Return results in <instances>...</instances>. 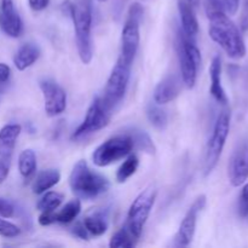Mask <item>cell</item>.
Listing matches in <instances>:
<instances>
[{
  "mask_svg": "<svg viewBox=\"0 0 248 248\" xmlns=\"http://www.w3.org/2000/svg\"><path fill=\"white\" fill-rule=\"evenodd\" d=\"M138 166H140V160H138L137 155L130 154L128 156H126V160L116 171V182L120 184L125 183L137 172Z\"/></svg>",
  "mask_w": 248,
  "mask_h": 248,
  "instance_id": "obj_24",
  "label": "cell"
},
{
  "mask_svg": "<svg viewBox=\"0 0 248 248\" xmlns=\"http://www.w3.org/2000/svg\"><path fill=\"white\" fill-rule=\"evenodd\" d=\"M50 4V0H28V5L33 11H43Z\"/></svg>",
  "mask_w": 248,
  "mask_h": 248,
  "instance_id": "obj_36",
  "label": "cell"
},
{
  "mask_svg": "<svg viewBox=\"0 0 248 248\" xmlns=\"http://www.w3.org/2000/svg\"><path fill=\"white\" fill-rule=\"evenodd\" d=\"M69 186L79 199L92 200L107 193L110 182L107 177L92 171L85 160H79L69 174Z\"/></svg>",
  "mask_w": 248,
  "mask_h": 248,
  "instance_id": "obj_3",
  "label": "cell"
},
{
  "mask_svg": "<svg viewBox=\"0 0 248 248\" xmlns=\"http://www.w3.org/2000/svg\"><path fill=\"white\" fill-rule=\"evenodd\" d=\"M131 136L133 140V145L135 148L140 149V152H144L147 154L154 155L156 152V148H155L153 140L150 138V136L148 135L145 131L142 130H133L132 133H128Z\"/></svg>",
  "mask_w": 248,
  "mask_h": 248,
  "instance_id": "obj_26",
  "label": "cell"
},
{
  "mask_svg": "<svg viewBox=\"0 0 248 248\" xmlns=\"http://www.w3.org/2000/svg\"><path fill=\"white\" fill-rule=\"evenodd\" d=\"M131 68L132 65L125 64L119 60L114 65L107 81L103 96L101 97L102 103L109 111L113 110L125 97L130 82Z\"/></svg>",
  "mask_w": 248,
  "mask_h": 248,
  "instance_id": "obj_9",
  "label": "cell"
},
{
  "mask_svg": "<svg viewBox=\"0 0 248 248\" xmlns=\"http://www.w3.org/2000/svg\"><path fill=\"white\" fill-rule=\"evenodd\" d=\"M178 11L182 29H183L182 31L190 38H194L199 33V21L194 11V6H191L186 0H179Z\"/></svg>",
  "mask_w": 248,
  "mask_h": 248,
  "instance_id": "obj_17",
  "label": "cell"
},
{
  "mask_svg": "<svg viewBox=\"0 0 248 248\" xmlns=\"http://www.w3.org/2000/svg\"><path fill=\"white\" fill-rule=\"evenodd\" d=\"M133 149L135 145L130 135L114 136L94 149L92 161L97 167L110 166L128 156Z\"/></svg>",
  "mask_w": 248,
  "mask_h": 248,
  "instance_id": "obj_7",
  "label": "cell"
},
{
  "mask_svg": "<svg viewBox=\"0 0 248 248\" xmlns=\"http://www.w3.org/2000/svg\"><path fill=\"white\" fill-rule=\"evenodd\" d=\"M40 57V48L35 44H23L14 56V64L17 70L23 72L27 68L31 67Z\"/></svg>",
  "mask_w": 248,
  "mask_h": 248,
  "instance_id": "obj_18",
  "label": "cell"
},
{
  "mask_svg": "<svg viewBox=\"0 0 248 248\" xmlns=\"http://www.w3.org/2000/svg\"><path fill=\"white\" fill-rule=\"evenodd\" d=\"M15 216V206L6 199L0 198V217L11 218Z\"/></svg>",
  "mask_w": 248,
  "mask_h": 248,
  "instance_id": "obj_31",
  "label": "cell"
},
{
  "mask_svg": "<svg viewBox=\"0 0 248 248\" xmlns=\"http://www.w3.org/2000/svg\"><path fill=\"white\" fill-rule=\"evenodd\" d=\"M82 224L92 236H102L108 230V216L103 211H92L85 216Z\"/></svg>",
  "mask_w": 248,
  "mask_h": 248,
  "instance_id": "obj_21",
  "label": "cell"
},
{
  "mask_svg": "<svg viewBox=\"0 0 248 248\" xmlns=\"http://www.w3.org/2000/svg\"><path fill=\"white\" fill-rule=\"evenodd\" d=\"M10 75H11V69L9 65L6 63L0 62V84L6 82L10 79Z\"/></svg>",
  "mask_w": 248,
  "mask_h": 248,
  "instance_id": "obj_38",
  "label": "cell"
},
{
  "mask_svg": "<svg viewBox=\"0 0 248 248\" xmlns=\"http://www.w3.org/2000/svg\"><path fill=\"white\" fill-rule=\"evenodd\" d=\"M61 181V173L58 170L55 169H48L44 170V171L39 172L36 174V177L34 178L33 186V193L35 195H41L45 191L50 190L51 188H53L55 186H57Z\"/></svg>",
  "mask_w": 248,
  "mask_h": 248,
  "instance_id": "obj_20",
  "label": "cell"
},
{
  "mask_svg": "<svg viewBox=\"0 0 248 248\" xmlns=\"http://www.w3.org/2000/svg\"><path fill=\"white\" fill-rule=\"evenodd\" d=\"M206 201L207 199L205 195L199 196L182 219L176 237L177 242L182 246H189L193 242L196 232V224H198V216L205 208Z\"/></svg>",
  "mask_w": 248,
  "mask_h": 248,
  "instance_id": "obj_13",
  "label": "cell"
},
{
  "mask_svg": "<svg viewBox=\"0 0 248 248\" xmlns=\"http://www.w3.org/2000/svg\"><path fill=\"white\" fill-rule=\"evenodd\" d=\"M80 212H81V201L79 198L73 199L69 202L65 203V206H63L60 212H56V223L69 224L73 220L77 219Z\"/></svg>",
  "mask_w": 248,
  "mask_h": 248,
  "instance_id": "obj_23",
  "label": "cell"
},
{
  "mask_svg": "<svg viewBox=\"0 0 248 248\" xmlns=\"http://www.w3.org/2000/svg\"><path fill=\"white\" fill-rule=\"evenodd\" d=\"M72 234L74 235L75 237H78V239L80 240H89V232L86 230V228H85V225L82 224V223H78V224H75L74 227L72 228Z\"/></svg>",
  "mask_w": 248,
  "mask_h": 248,
  "instance_id": "obj_34",
  "label": "cell"
},
{
  "mask_svg": "<svg viewBox=\"0 0 248 248\" xmlns=\"http://www.w3.org/2000/svg\"><path fill=\"white\" fill-rule=\"evenodd\" d=\"M2 31L10 38H18L23 31V22L17 12L12 0L1 1V17H0Z\"/></svg>",
  "mask_w": 248,
  "mask_h": 248,
  "instance_id": "obj_14",
  "label": "cell"
},
{
  "mask_svg": "<svg viewBox=\"0 0 248 248\" xmlns=\"http://www.w3.org/2000/svg\"><path fill=\"white\" fill-rule=\"evenodd\" d=\"M147 116L152 126H154L157 130H165L169 124V116L164 109L159 108L157 106L150 104L147 109Z\"/></svg>",
  "mask_w": 248,
  "mask_h": 248,
  "instance_id": "obj_28",
  "label": "cell"
},
{
  "mask_svg": "<svg viewBox=\"0 0 248 248\" xmlns=\"http://www.w3.org/2000/svg\"><path fill=\"white\" fill-rule=\"evenodd\" d=\"M64 195L57 191H45L43 198L36 203V208L40 212L43 211H56L62 203Z\"/></svg>",
  "mask_w": 248,
  "mask_h": 248,
  "instance_id": "obj_27",
  "label": "cell"
},
{
  "mask_svg": "<svg viewBox=\"0 0 248 248\" xmlns=\"http://www.w3.org/2000/svg\"><path fill=\"white\" fill-rule=\"evenodd\" d=\"M138 239H136L130 230L124 225L120 230L115 232L111 236L110 241H109V247L110 248H131L135 247L137 244Z\"/></svg>",
  "mask_w": 248,
  "mask_h": 248,
  "instance_id": "obj_25",
  "label": "cell"
},
{
  "mask_svg": "<svg viewBox=\"0 0 248 248\" xmlns=\"http://www.w3.org/2000/svg\"><path fill=\"white\" fill-rule=\"evenodd\" d=\"M228 176L232 186L237 188L248 179V140H242L232 152L228 166Z\"/></svg>",
  "mask_w": 248,
  "mask_h": 248,
  "instance_id": "obj_12",
  "label": "cell"
},
{
  "mask_svg": "<svg viewBox=\"0 0 248 248\" xmlns=\"http://www.w3.org/2000/svg\"><path fill=\"white\" fill-rule=\"evenodd\" d=\"M38 222L41 227H48V225L56 223V212L55 211H43L38 218Z\"/></svg>",
  "mask_w": 248,
  "mask_h": 248,
  "instance_id": "obj_32",
  "label": "cell"
},
{
  "mask_svg": "<svg viewBox=\"0 0 248 248\" xmlns=\"http://www.w3.org/2000/svg\"><path fill=\"white\" fill-rule=\"evenodd\" d=\"M240 24H241L242 31H248V0H242V15Z\"/></svg>",
  "mask_w": 248,
  "mask_h": 248,
  "instance_id": "obj_37",
  "label": "cell"
},
{
  "mask_svg": "<svg viewBox=\"0 0 248 248\" xmlns=\"http://www.w3.org/2000/svg\"><path fill=\"white\" fill-rule=\"evenodd\" d=\"M206 14L210 21V38L223 48L228 57L232 60L244 58L247 53L246 44L240 29L225 12L222 1L206 0Z\"/></svg>",
  "mask_w": 248,
  "mask_h": 248,
  "instance_id": "obj_1",
  "label": "cell"
},
{
  "mask_svg": "<svg viewBox=\"0 0 248 248\" xmlns=\"http://www.w3.org/2000/svg\"><path fill=\"white\" fill-rule=\"evenodd\" d=\"M237 212L242 219L248 220V183L242 186L239 198V205H237Z\"/></svg>",
  "mask_w": 248,
  "mask_h": 248,
  "instance_id": "obj_30",
  "label": "cell"
},
{
  "mask_svg": "<svg viewBox=\"0 0 248 248\" xmlns=\"http://www.w3.org/2000/svg\"><path fill=\"white\" fill-rule=\"evenodd\" d=\"M19 234H21V229L16 224L2 219V217L0 218V236L14 239V237L18 236Z\"/></svg>",
  "mask_w": 248,
  "mask_h": 248,
  "instance_id": "obj_29",
  "label": "cell"
},
{
  "mask_svg": "<svg viewBox=\"0 0 248 248\" xmlns=\"http://www.w3.org/2000/svg\"><path fill=\"white\" fill-rule=\"evenodd\" d=\"M222 1L223 7H224L225 12L230 16L235 15L239 10L240 6V0H220Z\"/></svg>",
  "mask_w": 248,
  "mask_h": 248,
  "instance_id": "obj_35",
  "label": "cell"
},
{
  "mask_svg": "<svg viewBox=\"0 0 248 248\" xmlns=\"http://www.w3.org/2000/svg\"><path fill=\"white\" fill-rule=\"evenodd\" d=\"M69 15L73 19L75 41L79 57L84 64H90L93 57L92 47V7L90 0H78L69 4Z\"/></svg>",
  "mask_w": 248,
  "mask_h": 248,
  "instance_id": "obj_2",
  "label": "cell"
},
{
  "mask_svg": "<svg viewBox=\"0 0 248 248\" xmlns=\"http://www.w3.org/2000/svg\"><path fill=\"white\" fill-rule=\"evenodd\" d=\"M144 9L140 2L130 5L126 16L125 24L121 31V51L119 61L127 65H132L138 52L140 41V23H142Z\"/></svg>",
  "mask_w": 248,
  "mask_h": 248,
  "instance_id": "obj_4",
  "label": "cell"
},
{
  "mask_svg": "<svg viewBox=\"0 0 248 248\" xmlns=\"http://www.w3.org/2000/svg\"><path fill=\"white\" fill-rule=\"evenodd\" d=\"M182 79L177 75H169L156 85L154 90V102L159 106L174 101L182 91Z\"/></svg>",
  "mask_w": 248,
  "mask_h": 248,
  "instance_id": "obj_15",
  "label": "cell"
},
{
  "mask_svg": "<svg viewBox=\"0 0 248 248\" xmlns=\"http://www.w3.org/2000/svg\"><path fill=\"white\" fill-rule=\"evenodd\" d=\"M97 1H99V2H104V1H107V0H97Z\"/></svg>",
  "mask_w": 248,
  "mask_h": 248,
  "instance_id": "obj_40",
  "label": "cell"
},
{
  "mask_svg": "<svg viewBox=\"0 0 248 248\" xmlns=\"http://www.w3.org/2000/svg\"><path fill=\"white\" fill-rule=\"evenodd\" d=\"M39 87L44 96V107L48 118L61 115L67 108V93L64 90L50 79H43L39 81Z\"/></svg>",
  "mask_w": 248,
  "mask_h": 248,
  "instance_id": "obj_11",
  "label": "cell"
},
{
  "mask_svg": "<svg viewBox=\"0 0 248 248\" xmlns=\"http://www.w3.org/2000/svg\"><path fill=\"white\" fill-rule=\"evenodd\" d=\"M230 121H232V114L229 109H224L217 116V120L213 126L212 136L206 148L205 161H203V176L205 177L212 173L222 156L223 149L229 136Z\"/></svg>",
  "mask_w": 248,
  "mask_h": 248,
  "instance_id": "obj_6",
  "label": "cell"
},
{
  "mask_svg": "<svg viewBox=\"0 0 248 248\" xmlns=\"http://www.w3.org/2000/svg\"><path fill=\"white\" fill-rule=\"evenodd\" d=\"M111 119V111H109L102 103L101 97H96L92 101L91 106L87 109L86 116L79 127L72 135L73 140H79L87 137L89 135L103 130L109 125Z\"/></svg>",
  "mask_w": 248,
  "mask_h": 248,
  "instance_id": "obj_10",
  "label": "cell"
},
{
  "mask_svg": "<svg viewBox=\"0 0 248 248\" xmlns=\"http://www.w3.org/2000/svg\"><path fill=\"white\" fill-rule=\"evenodd\" d=\"M18 171L24 179H31L36 171V155L34 150L24 149L18 155Z\"/></svg>",
  "mask_w": 248,
  "mask_h": 248,
  "instance_id": "obj_22",
  "label": "cell"
},
{
  "mask_svg": "<svg viewBox=\"0 0 248 248\" xmlns=\"http://www.w3.org/2000/svg\"><path fill=\"white\" fill-rule=\"evenodd\" d=\"M21 132L22 126L19 124H9L0 130V156L11 157Z\"/></svg>",
  "mask_w": 248,
  "mask_h": 248,
  "instance_id": "obj_19",
  "label": "cell"
},
{
  "mask_svg": "<svg viewBox=\"0 0 248 248\" xmlns=\"http://www.w3.org/2000/svg\"><path fill=\"white\" fill-rule=\"evenodd\" d=\"M156 195L157 193L155 189H145L131 203L125 227L130 230L131 234L136 239L140 240V235H142L145 223H147L150 212L154 207Z\"/></svg>",
  "mask_w": 248,
  "mask_h": 248,
  "instance_id": "obj_8",
  "label": "cell"
},
{
  "mask_svg": "<svg viewBox=\"0 0 248 248\" xmlns=\"http://www.w3.org/2000/svg\"><path fill=\"white\" fill-rule=\"evenodd\" d=\"M177 56L181 67V79L186 89H194L198 80L199 68L202 58L198 46L195 45L190 36L179 31L177 35Z\"/></svg>",
  "mask_w": 248,
  "mask_h": 248,
  "instance_id": "obj_5",
  "label": "cell"
},
{
  "mask_svg": "<svg viewBox=\"0 0 248 248\" xmlns=\"http://www.w3.org/2000/svg\"><path fill=\"white\" fill-rule=\"evenodd\" d=\"M210 93L218 103L228 104V97L222 85V58L220 56H215L210 65Z\"/></svg>",
  "mask_w": 248,
  "mask_h": 248,
  "instance_id": "obj_16",
  "label": "cell"
},
{
  "mask_svg": "<svg viewBox=\"0 0 248 248\" xmlns=\"http://www.w3.org/2000/svg\"><path fill=\"white\" fill-rule=\"evenodd\" d=\"M10 159L11 157L0 156V184L6 181L10 173Z\"/></svg>",
  "mask_w": 248,
  "mask_h": 248,
  "instance_id": "obj_33",
  "label": "cell"
},
{
  "mask_svg": "<svg viewBox=\"0 0 248 248\" xmlns=\"http://www.w3.org/2000/svg\"><path fill=\"white\" fill-rule=\"evenodd\" d=\"M186 1H188L189 4H190L191 6H194V7L199 6V4H200V0H186Z\"/></svg>",
  "mask_w": 248,
  "mask_h": 248,
  "instance_id": "obj_39",
  "label": "cell"
}]
</instances>
